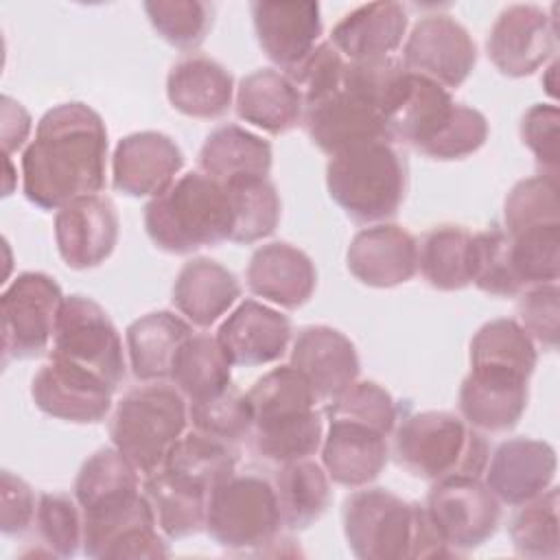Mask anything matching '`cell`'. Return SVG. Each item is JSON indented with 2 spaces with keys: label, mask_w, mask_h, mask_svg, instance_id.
<instances>
[{
  "label": "cell",
  "mask_w": 560,
  "mask_h": 560,
  "mask_svg": "<svg viewBox=\"0 0 560 560\" xmlns=\"http://www.w3.org/2000/svg\"><path fill=\"white\" fill-rule=\"evenodd\" d=\"M107 129L98 112L72 101L48 109L22 155L24 197L42 210L98 195L105 186Z\"/></svg>",
  "instance_id": "obj_1"
},
{
  "label": "cell",
  "mask_w": 560,
  "mask_h": 560,
  "mask_svg": "<svg viewBox=\"0 0 560 560\" xmlns=\"http://www.w3.org/2000/svg\"><path fill=\"white\" fill-rule=\"evenodd\" d=\"M343 534L361 560H422L453 556L424 505L385 488H363L343 501Z\"/></svg>",
  "instance_id": "obj_2"
},
{
  "label": "cell",
  "mask_w": 560,
  "mask_h": 560,
  "mask_svg": "<svg viewBox=\"0 0 560 560\" xmlns=\"http://www.w3.org/2000/svg\"><path fill=\"white\" fill-rule=\"evenodd\" d=\"M144 230L168 254H192L232 241L234 206L225 184L203 171L177 177L144 206Z\"/></svg>",
  "instance_id": "obj_3"
},
{
  "label": "cell",
  "mask_w": 560,
  "mask_h": 560,
  "mask_svg": "<svg viewBox=\"0 0 560 560\" xmlns=\"http://www.w3.org/2000/svg\"><path fill=\"white\" fill-rule=\"evenodd\" d=\"M394 455L413 477L433 483L453 477H481L490 448L464 418L451 411H418L394 429Z\"/></svg>",
  "instance_id": "obj_4"
},
{
  "label": "cell",
  "mask_w": 560,
  "mask_h": 560,
  "mask_svg": "<svg viewBox=\"0 0 560 560\" xmlns=\"http://www.w3.org/2000/svg\"><path fill=\"white\" fill-rule=\"evenodd\" d=\"M330 199L357 223L392 219L407 192V166L394 142L376 140L337 153L326 164Z\"/></svg>",
  "instance_id": "obj_5"
},
{
  "label": "cell",
  "mask_w": 560,
  "mask_h": 560,
  "mask_svg": "<svg viewBox=\"0 0 560 560\" xmlns=\"http://www.w3.org/2000/svg\"><path fill=\"white\" fill-rule=\"evenodd\" d=\"M188 427V400L162 381L127 392L109 420L112 444L142 475L158 472Z\"/></svg>",
  "instance_id": "obj_6"
},
{
  "label": "cell",
  "mask_w": 560,
  "mask_h": 560,
  "mask_svg": "<svg viewBox=\"0 0 560 560\" xmlns=\"http://www.w3.org/2000/svg\"><path fill=\"white\" fill-rule=\"evenodd\" d=\"M282 516L273 483L256 472H232L208 492V536L230 551H258L278 540Z\"/></svg>",
  "instance_id": "obj_7"
},
{
  "label": "cell",
  "mask_w": 560,
  "mask_h": 560,
  "mask_svg": "<svg viewBox=\"0 0 560 560\" xmlns=\"http://www.w3.org/2000/svg\"><path fill=\"white\" fill-rule=\"evenodd\" d=\"M98 374L114 392L127 374L120 335L105 308L88 295H68L59 308L52 352Z\"/></svg>",
  "instance_id": "obj_8"
},
{
  "label": "cell",
  "mask_w": 560,
  "mask_h": 560,
  "mask_svg": "<svg viewBox=\"0 0 560 560\" xmlns=\"http://www.w3.org/2000/svg\"><path fill=\"white\" fill-rule=\"evenodd\" d=\"M63 304L61 287L42 271H24L2 293V357L4 363L42 354L57 326Z\"/></svg>",
  "instance_id": "obj_9"
},
{
  "label": "cell",
  "mask_w": 560,
  "mask_h": 560,
  "mask_svg": "<svg viewBox=\"0 0 560 560\" xmlns=\"http://www.w3.org/2000/svg\"><path fill=\"white\" fill-rule=\"evenodd\" d=\"M424 510L453 553L488 542L501 521V503L479 477L433 481Z\"/></svg>",
  "instance_id": "obj_10"
},
{
  "label": "cell",
  "mask_w": 560,
  "mask_h": 560,
  "mask_svg": "<svg viewBox=\"0 0 560 560\" xmlns=\"http://www.w3.org/2000/svg\"><path fill=\"white\" fill-rule=\"evenodd\" d=\"M164 538L142 492L103 512L83 514L81 551L88 558H166L171 551Z\"/></svg>",
  "instance_id": "obj_11"
},
{
  "label": "cell",
  "mask_w": 560,
  "mask_h": 560,
  "mask_svg": "<svg viewBox=\"0 0 560 560\" xmlns=\"http://www.w3.org/2000/svg\"><path fill=\"white\" fill-rule=\"evenodd\" d=\"M558 24L538 4H510L488 33V57L505 77H529L556 52Z\"/></svg>",
  "instance_id": "obj_12"
},
{
  "label": "cell",
  "mask_w": 560,
  "mask_h": 560,
  "mask_svg": "<svg viewBox=\"0 0 560 560\" xmlns=\"http://www.w3.org/2000/svg\"><path fill=\"white\" fill-rule=\"evenodd\" d=\"M477 63V46L455 18L431 13L420 18L407 35L402 66L446 90L459 88Z\"/></svg>",
  "instance_id": "obj_13"
},
{
  "label": "cell",
  "mask_w": 560,
  "mask_h": 560,
  "mask_svg": "<svg viewBox=\"0 0 560 560\" xmlns=\"http://www.w3.org/2000/svg\"><path fill=\"white\" fill-rule=\"evenodd\" d=\"M114 389L94 372L50 357L31 383V396L39 411L74 424L105 420L112 409Z\"/></svg>",
  "instance_id": "obj_14"
},
{
  "label": "cell",
  "mask_w": 560,
  "mask_h": 560,
  "mask_svg": "<svg viewBox=\"0 0 560 560\" xmlns=\"http://www.w3.org/2000/svg\"><path fill=\"white\" fill-rule=\"evenodd\" d=\"M527 385L529 374L521 370L499 363H470L457 396L459 413L477 431H510L525 413Z\"/></svg>",
  "instance_id": "obj_15"
},
{
  "label": "cell",
  "mask_w": 560,
  "mask_h": 560,
  "mask_svg": "<svg viewBox=\"0 0 560 560\" xmlns=\"http://www.w3.org/2000/svg\"><path fill=\"white\" fill-rule=\"evenodd\" d=\"M55 243L70 269H92L105 262L118 243V212L112 199L85 195L55 214Z\"/></svg>",
  "instance_id": "obj_16"
},
{
  "label": "cell",
  "mask_w": 560,
  "mask_h": 560,
  "mask_svg": "<svg viewBox=\"0 0 560 560\" xmlns=\"http://www.w3.org/2000/svg\"><path fill=\"white\" fill-rule=\"evenodd\" d=\"M184 166V153L173 138L160 131L125 136L112 158L114 188L129 197H158Z\"/></svg>",
  "instance_id": "obj_17"
},
{
  "label": "cell",
  "mask_w": 560,
  "mask_h": 560,
  "mask_svg": "<svg viewBox=\"0 0 560 560\" xmlns=\"http://www.w3.org/2000/svg\"><path fill=\"white\" fill-rule=\"evenodd\" d=\"M291 365L308 381L319 402H332L359 376L354 343L337 328L304 326L291 348Z\"/></svg>",
  "instance_id": "obj_18"
},
{
  "label": "cell",
  "mask_w": 560,
  "mask_h": 560,
  "mask_svg": "<svg viewBox=\"0 0 560 560\" xmlns=\"http://www.w3.org/2000/svg\"><path fill=\"white\" fill-rule=\"evenodd\" d=\"M302 125L311 142L330 158L359 144L376 140L392 142L385 118L343 88L313 105H306Z\"/></svg>",
  "instance_id": "obj_19"
},
{
  "label": "cell",
  "mask_w": 560,
  "mask_h": 560,
  "mask_svg": "<svg viewBox=\"0 0 560 560\" xmlns=\"http://www.w3.org/2000/svg\"><path fill=\"white\" fill-rule=\"evenodd\" d=\"M346 265L361 284L392 289L416 276L418 241L400 225L374 223L354 234Z\"/></svg>",
  "instance_id": "obj_20"
},
{
  "label": "cell",
  "mask_w": 560,
  "mask_h": 560,
  "mask_svg": "<svg viewBox=\"0 0 560 560\" xmlns=\"http://www.w3.org/2000/svg\"><path fill=\"white\" fill-rule=\"evenodd\" d=\"M556 451L532 438L501 442L486 466V486L499 503L521 505L542 494L556 477Z\"/></svg>",
  "instance_id": "obj_21"
},
{
  "label": "cell",
  "mask_w": 560,
  "mask_h": 560,
  "mask_svg": "<svg viewBox=\"0 0 560 560\" xmlns=\"http://www.w3.org/2000/svg\"><path fill=\"white\" fill-rule=\"evenodd\" d=\"M217 341L232 365L254 368L273 363L287 352L291 322L262 302L245 300L221 322Z\"/></svg>",
  "instance_id": "obj_22"
},
{
  "label": "cell",
  "mask_w": 560,
  "mask_h": 560,
  "mask_svg": "<svg viewBox=\"0 0 560 560\" xmlns=\"http://www.w3.org/2000/svg\"><path fill=\"white\" fill-rule=\"evenodd\" d=\"M258 44L280 72L295 68L322 37V9L317 2H252Z\"/></svg>",
  "instance_id": "obj_23"
},
{
  "label": "cell",
  "mask_w": 560,
  "mask_h": 560,
  "mask_svg": "<svg viewBox=\"0 0 560 560\" xmlns=\"http://www.w3.org/2000/svg\"><path fill=\"white\" fill-rule=\"evenodd\" d=\"M387 459L385 433L352 420H328L322 440V464L328 479L346 488H363L383 472Z\"/></svg>",
  "instance_id": "obj_24"
},
{
  "label": "cell",
  "mask_w": 560,
  "mask_h": 560,
  "mask_svg": "<svg viewBox=\"0 0 560 560\" xmlns=\"http://www.w3.org/2000/svg\"><path fill=\"white\" fill-rule=\"evenodd\" d=\"M245 280L254 295L282 308H298L311 300L317 271L308 254L291 243L273 241L252 254Z\"/></svg>",
  "instance_id": "obj_25"
},
{
  "label": "cell",
  "mask_w": 560,
  "mask_h": 560,
  "mask_svg": "<svg viewBox=\"0 0 560 560\" xmlns=\"http://www.w3.org/2000/svg\"><path fill=\"white\" fill-rule=\"evenodd\" d=\"M409 26L400 2H368L346 13L330 33V44L346 61L392 57Z\"/></svg>",
  "instance_id": "obj_26"
},
{
  "label": "cell",
  "mask_w": 560,
  "mask_h": 560,
  "mask_svg": "<svg viewBox=\"0 0 560 560\" xmlns=\"http://www.w3.org/2000/svg\"><path fill=\"white\" fill-rule=\"evenodd\" d=\"M241 298L236 276L221 262L199 256L179 269L173 282V304L192 326L208 328Z\"/></svg>",
  "instance_id": "obj_27"
},
{
  "label": "cell",
  "mask_w": 560,
  "mask_h": 560,
  "mask_svg": "<svg viewBox=\"0 0 560 560\" xmlns=\"http://www.w3.org/2000/svg\"><path fill=\"white\" fill-rule=\"evenodd\" d=\"M241 120L280 136L302 122L304 101L295 83L280 70L260 68L241 79L234 96Z\"/></svg>",
  "instance_id": "obj_28"
},
{
  "label": "cell",
  "mask_w": 560,
  "mask_h": 560,
  "mask_svg": "<svg viewBox=\"0 0 560 560\" xmlns=\"http://www.w3.org/2000/svg\"><path fill=\"white\" fill-rule=\"evenodd\" d=\"M168 103L190 118H219L232 107L234 79L214 59L188 55L166 77Z\"/></svg>",
  "instance_id": "obj_29"
},
{
  "label": "cell",
  "mask_w": 560,
  "mask_h": 560,
  "mask_svg": "<svg viewBox=\"0 0 560 560\" xmlns=\"http://www.w3.org/2000/svg\"><path fill=\"white\" fill-rule=\"evenodd\" d=\"M457 103L440 83L409 72L407 88L387 116L392 142H402L422 153L451 120Z\"/></svg>",
  "instance_id": "obj_30"
},
{
  "label": "cell",
  "mask_w": 560,
  "mask_h": 560,
  "mask_svg": "<svg viewBox=\"0 0 560 560\" xmlns=\"http://www.w3.org/2000/svg\"><path fill=\"white\" fill-rule=\"evenodd\" d=\"M192 335V324L171 311H153L127 326L129 365L138 381L168 378L175 352Z\"/></svg>",
  "instance_id": "obj_31"
},
{
  "label": "cell",
  "mask_w": 560,
  "mask_h": 560,
  "mask_svg": "<svg viewBox=\"0 0 560 560\" xmlns=\"http://www.w3.org/2000/svg\"><path fill=\"white\" fill-rule=\"evenodd\" d=\"M271 160V144L238 125L217 127L199 149V171L221 184L269 177Z\"/></svg>",
  "instance_id": "obj_32"
},
{
  "label": "cell",
  "mask_w": 560,
  "mask_h": 560,
  "mask_svg": "<svg viewBox=\"0 0 560 560\" xmlns=\"http://www.w3.org/2000/svg\"><path fill=\"white\" fill-rule=\"evenodd\" d=\"M142 494L147 497L160 532L171 538H186L203 529L208 490L166 468L144 477Z\"/></svg>",
  "instance_id": "obj_33"
},
{
  "label": "cell",
  "mask_w": 560,
  "mask_h": 560,
  "mask_svg": "<svg viewBox=\"0 0 560 560\" xmlns=\"http://www.w3.org/2000/svg\"><path fill=\"white\" fill-rule=\"evenodd\" d=\"M140 494V472L116 448L92 453L74 479V499L83 514L103 512Z\"/></svg>",
  "instance_id": "obj_34"
},
{
  "label": "cell",
  "mask_w": 560,
  "mask_h": 560,
  "mask_svg": "<svg viewBox=\"0 0 560 560\" xmlns=\"http://www.w3.org/2000/svg\"><path fill=\"white\" fill-rule=\"evenodd\" d=\"M271 483L282 525L289 529H306L330 503L328 475L324 466L315 464L311 457L280 464Z\"/></svg>",
  "instance_id": "obj_35"
},
{
  "label": "cell",
  "mask_w": 560,
  "mask_h": 560,
  "mask_svg": "<svg viewBox=\"0 0 560 560\" xmlns=\"http://www.w3.org/2000/svg\"><path fill=\"white\" fill-rule=\"evenodd\" d=\"M418 269L438 291H459L472 282V232L438 225L418 243Z\"/></svg>",
  "instance_id": "obj_36"
},
{
  "label": "cell",
  "mask_w": 560,
  "mask_h": 560,
  "mask_svg": "<svg viewBox=\"0 0 560 560\" xmlns=\"http://www.w3.org/2000/svg\"><path fill=\"white\" fill-rule=\"evenodd\" d=\"M168 381L188 402L214 396L232 385V363L217 337L192 332L175 352Z\"/></svg>",
  "instance_id": "obj_37"
},
{
  "label": "cell",
  "mask_w": 560,
  "mask_h": 560,
  "mask_svg": "<svg viewBox=\"0 0 560 560\" xmlns=\"http://www.w3.org/2000/svg\"><path fill=\"white\" fill-rule=\"evenodd\" d=\"M247 440L254 455L265 462L287 464L306 459L322 448L324 422L319 411L311 409L289 418L256 422Z\"/></svg>",
  "instance_id": "obj_38"
},
{
  "label": "cell",
  "mask_w": 560,
  "mask_h": 560,
  "mask_svg": "<svg viewBox=\"0 0 560 560\" xmlns=\"http://www.w3.org/2000/svg\"><path fill=\"white\" fill-rule=\"evenodd\" d=\"M236 462L238 453L234 444L192 429L175 442L162 468L182 475L210 492L212 486L236 470Z\"/></svg>",
  "instance_id": "obj_39"
},
{
  "label": "cell",
  "mask_w": 560,
  "mask_h": 560,
  "mask_svg": "<svg viewBox=\"0 0 560 560\" xmlns=\"http://www.w3.org/2000/svg\"><path fill=\"white\" fill-rule=\"evenodd\" d=\"M516 508L508 525L514 551L521 558L556 560L560 556L558 488L549 486L542 494Z\"/></svg>",
  "instance_id": "obj_40"
},
{
  "label": "cell",
  "mask_w": 560,
  "mask_h": 560,
  "mask_svg": "<svg viewBox=\"0 0 560 560\" xmlns=\"http://www.w3.org/2000/svg\"><path fill=\"white\" fill-rule=\"evenodd\" d=\"M510 267L525 291L538 284H551L560 271V223L534 225L516 234H508Z\"/></svg>",
  "instance_id": "obj_41"
},
{
  "label": "cell",
  "mask_w": 560,
  "mask_h": 560,
  "mask_svg": "<svg viewBox=\"0 0 560 560\" xmlns=\"http://www.w3.org/2000/svg\"><path fill=\"white\" fill-rule=\"evenodd\" d=\"M254 424L317 409V396L308 381L289 363L262 374L247 392Z\"/></svg>",
  "instance_id": "obj_42"
},
{
  "label": "cell",
  "mask_w": 560,
  "mask_h": 560,
  "mask_svg": "<svg viewBox=\"0 0 560 560\" xmlns=\"http://www.w3.org/2000/svg\"><path fill=\"white\" fill-rule=\"evenodd\" d=\"M234 206L232 243H256L273 234L280 223V195L269 177L225 184Z\"/></svg>",
  "instance_id": "obj_43"
},
{
  "label": "cell",
  "mask_w": 560,
  "mask_h": 560,
  "mask_svg": "<svg viewBox=\"0 0 560 560\" xmlns=\"http://www.w3.org/2000/svg\"><path fill=\"white\" fill-rule=\"evenodd\" d=\"M409 81V70L396 57L346 61L343 90L370 107H374L387 122L389 112L400 101Z\"/></svg>",
  "instance_id": "obj_44"
},
{
  "label": "cell",
  "mask_w": 560,
  "mask_h": 560,
  "mask_svg": "<svg viewBox=\"0 0 560 560\" xmlns=\"http://www.w3.org/2000/svg\"><path fill=\"white\" fill-rule=\"evenodd\" d=\"M188 422L192 429L236 446L249 438L254 413L247 394L234 385H228L214 396L188 402Z\"/></svg>",
  "instance_id": "obj_45"
},
{
  "label": "cell",
  "mask_w": 560,
  "mask_h": 560,
  "mask_svg": "<svg viewBox=\"0 0 560 560\" xmlns=\"http://www.w3.org/2000/svg\"><path fill=\"white\" fill-rule=\"evenodd\" d=\"M536 361V346L516 319L486 322L470 339V363H499L532 376Z\"/></svg>",
  "instance_id": "obj_46"
},
{
  "label": "cell",
  "mask_w": 560,
  "mask_h": 560,
  "mask_svg": "<svg viewBox=\"0 0 560 560\" xmlns=\"http://www.w3.org/2000/svg\"><path fill=\"white\" fill-rule=\"evenodd\" d=\"M549 223H560L558 177L538 173L516 182L503 203L505 234L512 236L521 230Z\"/></svg>",
  "instance_id": "obj_47"
},
{
  "label": "cell",
  "mask_w": 560,
  "mask_h": 560,
  "mask_svg": "<svg viewBox=\"0 0 560 560\" xmlns=\"http://www.w3.org/2000/svg\"><path fill=\"white\" fill-rule=\"evenodd\" d=\"M142 7L153 31L182 50H195L212 24L210 4L199 0H147Z\"/></svg>",
  "instance_id": "obj_48"
},
{
  "label": "cell",
  "mask_w": 560,
  "mask_h": 560,
  "mask_svg": "<svg viewBox=\"0 0 560 560\" xmlns=\"http://www.w3.org/2000/svg\"><path fill=\"white\" fill-rule=\"evenodd\" d=\"M508 245L510 238L499 225L472 234V284L479 291L497 298L523 293L510 267Z\"/></svg>",
  "instance_id": "obj_49"
},
{
  "label": "cell",
  "mask_w": 560,
  "mask_h": 560,
  "mask_svg": "<svg viewBox=\"0 0 560 560\" xmlns=\"http://www.w3.org/2000/svg\"><path fill=\"white\" fill-rule=\"evenodd\" d=\"M33 525L52 556L72 558L83 547V512L68 494H42Z\"/></svg>",
  "instance_id": "obj_50"
},
{
  "label": "cell",
  "mask_w": 560,
  "mask_h": 560,
  "mask_svg": "<svg viewBox=\"0 0 560 560\" xmlns=\"http://www.w3.org/2000/svg\"><path fill=\"white\" fill-rule=\"evenodd\" d=\"M326 418L368 424L385 435L396 429L398 409L392 394L374 381H354L332 402L326 405Z\"/></svg>",
  "instance_id": "obj_51"
},
{
  "label": "cell",
  "mask_w": 560,
  "mask_h": 560,
  "mask_svg": "<svg viewBox=\"0 0 560 560\" xmlns=\"http://www.w3.org/2000/svg\"><path fill=\"white\" fill-rule=\"evenodd\" d=\"M346 59L330 42H319L311 55H306L295 68L284 72L302 94L304 107L313 105L343 85Z\"/></svg>",
  "instance_id": "obj_52"
},
{
  "label": "cell",
  "mask_w": 560,
  "mask_h": 560,
  "mask_svg": "<svg viewBox=\"0 0 560 560\" xmlns=\"http://www.w3.org/2000/svg\"><path fill=\"white\" fill-rule=\"evenodd\" d=\"M486 140H488L486 116L475 107L457 103L451 120L435 136V140L422 151V155L431 160H462L479 151Z\"/></svg>",
  "instance_id": "obj_53"
},
{
  "label": "cell",
  "mask_w": 560,
  "mask_h": 560,
  "mask_svg": "<svg viewBox=\"0 0 560 560\" xmlns=\"http://www.w3.org/2000/svg\"><path fill=\"white\" fill-rule=\"evenodd\" d=\"M518 324L545 350L558 348L560 337V289L556 282L529 287L516 304Z\"/></svg>",
  "instance_id": "obj_54"
},
{
  "label": "cell",
  "mask_w": 560,
  "mask_h": 560,
  "mask_svg": "<svg viewBox=\"0 0 560 560\" xmlns=\"http://www.w3.org/2000/svg\"><path fill=\"white\" fill-rule=\"evenodd\" d=\"M558 125L560 112L553 103H536L521 118V140L534 153L542 175L558 177Z\"/></svg>",
  "instance_id": "obj_55"
},
{
  "label": "cell",
  "mask_w": 560,
  "mask_h": 560,
  "mask_svg": "<svg viewBox=\"0 0 560 560\" xmlns=\"http://www.w3.org/2000/svg\"><path fill=\"white\" fill-rule=\"evenodd\" d=\"M0 499H2V514H0V529L7 536H20L31 529L37 512V501L33 488L15 477L9 470L0 475Z\"/></svg>",
  "instance_id": "obj_56"
},
{
  "label": "cell",
  "mask_w": 560,
  "mask_h": 560,
  "mask_svg": "<svg viewBox=\"0 0 560 560\" xmlns=\"http://www.w3.org/2000/svg\"><path fill=\"white\" fill-rule=\"evenodd\" d=\"M28 131H31L28 112L11 96H2V149L7 158L13 151L24 147Z\"/></svg>",
  "instance_id": "obj_57"
},
{
  "label": "cell",
  "mask_w": 560,
  "mask_h": 560,
  "mask_svg": "<svg viewBox=\"0 0 560 560\" xmlns=\"http://www.w3.org/2000/svg\"><path fill=\"white\" fill-rule=\"evenodd\" d=\"M556 68H558V66H556V61H551V66H549V68H547V74H549V81H547V83H545V85H547V92H549V94H551V96H556V90H553V88H556V81H553V79H556Z\"/></svg>",
  "instance_id": "obj_58"
}]
</instances>
